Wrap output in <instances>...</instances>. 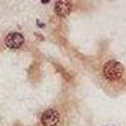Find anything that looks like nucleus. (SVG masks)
<instances>
[{
  "label": "nucleus",
  "mask_w": 126,
  "mask_h": 126,
  "mask_svg": "<svg viewBox=\"0 0 126 126\" xmlns=\"http://www.w3.org/2000/svg\"><path fill=\"white\" fill-rule=\"evenodd\" d=\"M103 76L109 81H117L124 76V67L120 62L109 61L103 66Z\"/></svg>",
  "instance_id": "nucleus-1"
},
{
  "label": "nucleus",
  "mask_w": 126,
  "mask_h": 126,
  "mask_svg": "<svg viewBox=\"0 0 126 126\" xmlns=\"http://www.w3.org/2000/svg\"><path fill=\"white\" fill-rule=\"evenodd\" d=\"M24 43V37L20 34V33H16V32H13V33H9L5 38V44L8 48H12V49H16V48H20Z\"/></svg>",
  "instance_id": "nucleus-2"
},
{
  "label": "nucleus",
  "mask_w": 126,
  "mask_h": 126,
  "mask_svg": "<svg viewBox=\"0 0 126 126\" xmlns=\"http://www.w3.org/2000/svg\"><path fill=\"white\" fill-rule=\"evenodd\" d=\"M59 121V113L56 110H47L42 115V125L43 126H56Z\"/></svg>",
  "instance_id": "nucleus-3"
},
{
  "label": "nucleus",
  "mask_w": 126,
  "mask_h": 126,
  "mask_svg": "<svg viewBox=\"0 0 126 126\" xmlns=\"http://www.w3.org/2000/svg\"><path fill=\"white\" fill-rule=\"evenodd\" d=\"M54 9H56V13L59 16H67L71 12V4L66 3V1H57Z\"/></svg>",
  "instance_id": "nucleus-4"
}]
</instances>
